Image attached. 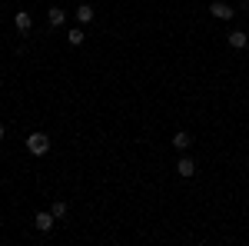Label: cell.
Returning a JSON list of instances; mask_svg holds the SVG:
<instances>
[{"mask_svg":"<svg viewBox=\"0 0 249 246\" xmlns=\"http://www.w3.org/2000/svg\"><path fill=\"white\" fill-rule=\"evenodd\" d=\"M27 150L34 153V156L50 153V136H47V133H30V136H27Z\"/></svg>","mask_w":249,"mask_h":246,"instance_id":"1","label":"cell"},{"mask_svg":"<svg viewBox=\"0 0 249 246\" xmlns=\"http://www.w3.org/2000/svg\"><path fill=\"white\" fill-rule=\"evenodd\" d=\"M210 14L216 20H232V7H230V3H223V0H213V3H210Z\"/></svg>","mask_w":249,"mask_h":246,"instance_id":"2","label":"cell"},{"mask_svg":"<svg viewBox=\"0 0 249 246\" xmlns=\"http://www.w3.org/2000/svg\"><path fill=\"white\" fill-rule=\"evenodd\" d=\"M173 147H176V150H179V153H186V150H190V147H193V136H190V133H186V130L173 133Z\"/></svg>","mask_w":249,"mask_h":246,"instance_id":"3","label":"cell"},{"mask_svg":"<svg viewBox=\"0 0 249 246\" xmlns=\"http://www.w3.org/2000/svg\"><path fill=\"white\" fill-rule=\"evenodd\" d=\"M53 223H57V216H53L50 209H47V213H37V229H40V233H50Z\"/></svg>","mask_w":249,"mask_h":246,"instance_id":"4","label":"cell"},{"mask_svg":"<svg viewBox=\"0 0 249 246\" xmlns=\"http://www.w3.org/2000/svg\"><path fill=\"white\" fill-rule=\"evenodd\" d=\"M176 173H179V176H196V160L183 156V160L176 163Z\"/></svg>","mask_w":249,"mask_h":246,"instance_id":"5","label":"cell"},{"mask_svg":"<svg viewBox=\"0 0 249 246\" xmlns=\"http://www.w3.org/2000/svg\"><path fill=\"white\" fill-rule=\"evenodd\" d=\"M63 20H67V14H63L60 7H50V10H47V23H50L53 30H57V27H63Z\"/></svg>","mask_w":249,"mask_h":246,"instance_id":"6","label":"cell"},{"mask_svg":"<svg viewBox=\"0 0 249 246\" xmlns=\"http://www.w3.org/2000/svg\"><path fill=\"white\" fill-rule=\"evenodd\" d=\"M246 43H249V34H246V30H232V34H230V47H232V50H243Z\"/></svg>","mask_w":249,"mask_h":246,"instance_id":"7","label":"cell"},{"mask_svg":"<svg viewBox=\"0 0 249 246\" xmlns=\"http://www.w3.org/2000/svg\"><path fill=\"white\" fill-rule=\"evenodd\" d=\"M14 23H17V30H20V34H27V30L34 27V20H30V14H27V10H17V17H14Z\"/></svg>","mask_w":249,"mask_h":246,"instance_id":"8","label":"cell"},{"mask_svg":"<svg viewBox=\"0 0 249 246\" xmlns=\"http://www.w3.org/2000/svg\"><path fill=\"white\" fill-rule=\"evenodd\" d=\"M77 20L80 23H90V20H93V7H90V3H80L77 7Z\"/></svg>","mask_w":249,"mask_h":246,"instance_id":"9","label":"cell"},{"mask_svg":"<svg viewBox=\"0 0 249 246\" xmlns=\"http://www.w3.org/2000/svg\"><path fill=\"white\" fill-rule=\"evenodd\" d=\"M83 37H87V34H83L80 27H73V30L67 34V40H70V47H80V43H83Z\"/></svg>","mask_w":249,"mask_h":246,"instance_id":"10","label":"cell"},{"mask_svg":"<svg viewBox=\"0 0 249 246\" xmlns=\"http://www.w3.org/2000/svg\"><path fill=\"white\" fill-rule=\"evenodd\" d=\"M50 213H53L57 220H63V216H67V203H63V200H57V203L50 207Z\"/></svg>","mask_w":249,"mask_h":246,"instance_id":"11","label":"cell"},{"mask_svg":"<svg viewBox=\"0 0 249 246\" xmlns=\"http://www.w3.org/2000/svg\"><path fill=\"white\" fill-rule=\"evenodd\" d=\"M3 136H7V130H3V127H0V140H3Z\"/></svg>","mask_w":249,"mask_h":246,"instance_id":"12","label":"cell"}]
</instances>
